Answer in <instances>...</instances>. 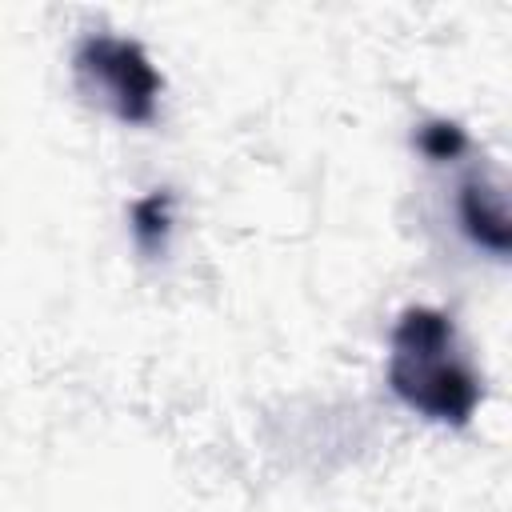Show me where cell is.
Here are the masks:
<instances>
[{"instance_id": "1", "label": "cell", "mask_w": 512, "mask_h": 512, "mask_svg": "<svg viewBox=\"0 0 512 512\" xmlns=\"http://www.w3.org/2000/svg\"><path fill=\"white\" fill-rule=\"evenodd\" d=\"M384 376L400 404L444 428H464L484 400V384L460 352L452 316L432 304L400 308L388 332Z\"/></svg>"}, {"instance_id": "2", "label": "cell", "mask_w": 512, "mask_h": 512, "mask_svg": "<svg viewBox=\"0 0 512 512\" xmlns=\"http://www.w3.org/2000/svg\"><path fill=\"white\" fill-rule=\"evenodd\" d=\"M72 80L120 124H152L160 112L164 76L132 36L88 28L72 48Z\"/></svg>"}, {"instance_id": "3", "label": "cell", "mask_w": 512, "mask_h": 512, "mask_svg": "<svg viewBox=\"0 0 512 512\" xmlns=\"http://www.w3.org/2000/svg\"><path fill=\"white\" fill-rule=\"evenodd\" d=\"M452 212H456V228L460 236L492 256V260H508L512 252V220H508V200H504V184L492 180L484 168H472L456 180L452 192Z\"/></svg>"}, {"instance_id": "4", "label": "cell", "mask_w": 512, "mask_h": 512, "mask_svg": "<svg viewBox=\"0 0 512 512\" xmlns=\"http://www.w3.org/2000/svg\"><path fill=\"white\" fill-rule=\"evenodd\" d=\"M176 232V192L172 188H148L128 204V236L144 260H160Z\"/></svg>"}, {"instance_id": "5", "label": "cell", "mask_w": 512, "mask_h": 512, "mask_svg": "<svg viewBox=\"0 0 512 512\" xmlns=\"http://www.w3.org/2000/svg\"><path fill=\"white\" fill-rule=\"evenodd\" d=\"M412 144H416V152H420L424 160H432V164H456V160L472 148V136H468V128H464L460 120L428 116V120L416 124Z\"/></svg>"}]
</instances>
